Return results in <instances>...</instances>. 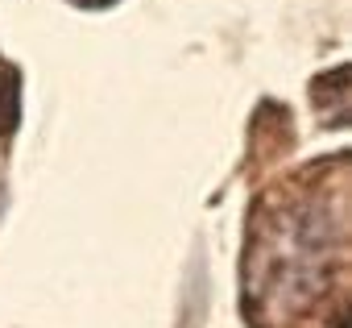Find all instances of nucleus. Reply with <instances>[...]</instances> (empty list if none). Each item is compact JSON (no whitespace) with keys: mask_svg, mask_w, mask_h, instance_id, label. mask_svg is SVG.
<instances>
[{"mask_svg":"<svg viewBox=\"0 0 352 328\" xmlns=\"http://www.w3.org/2000/svg\"><path fill=\"white\" fill-rule=\"evenodd\" d=\"M344 162H319L265 196L245 245V311L257 328H340L348 270Z\"/></svg>","mask_w":352,"mask_h":328,"instance_id":"obj_1","label":"nucleus"},{"mask_svg":"<svg viewBox=\"0 0 352 328\" xmlns=\"http://www.w3.org/2000/svg\"><path fill=\"white\" fill-rule=\"evenodd\" d=\"M75 5H83V9H100V5H112V0H75Z\"/></svg>","mask_w":352,"mask_h":328,"instance_id":"obj_2","label":"nucleus"}]
</instances>
